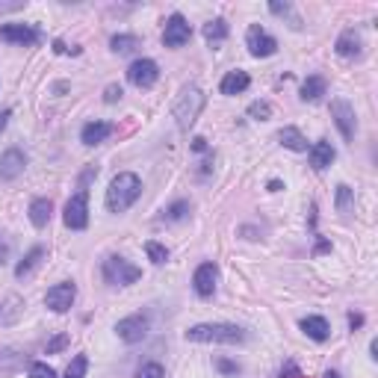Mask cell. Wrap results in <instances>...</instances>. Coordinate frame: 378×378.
<instances>
[{"label":"cell","mask_w":378,"mask_h":378,"mask_svg":"<svg viewBox=\"0 0 378 378\" xmlns=\"http://www.w3.org/2000/svg\"><path fill=\"white\" fill-rule=\"evenodd\" d=\"M21 354L15 349H3L0 352V370H15V366H21Z\"/></svg>","instance_id":"31"},{"label":"cell","mask_w":378,"mask_h":378,"mask_svg":"<svg viewBox=\"0 0 378 378\" xmlns=\"http://www.w3.org/2000/svg\"><path fill=\"white\" fill-rule=\"evenodd\" d=\"M204 39H207V44H219V42H224V39H228V24H224L222 18L207 21V24H204Z\"/></svg>","instance_id":"23"},{"label":"cell","mask_w":378,"mask_h":378,"mask_svg":"<svg viewBox=\"0 0 378 378\" xmlns=\"http://www.w3.org/2000/svg\"><path fill=\"white\" fill-rule=\"evenodd\" d=\"M127 80L133 83L136 89H151L154 83L160 80V68L154 59H133L127 68Z\"/></svg>","instance_id":"7"},{"label":"cell","mask_w":378,"mask_h":378,"mask_svg":"<svg viewBox=\"0 0 378 378\" xmlns=\"http://www.w3.org/2000/svg\"><path fill=\"white\" fill-rule=\"evenodd\" d=\"M9 115H12L9 110H3V113H0V130H3V127H6V122H9Z\"/></svg>","instance_id":"41"},{"label":"cell","mask_w":378,"mask_h":378,"mask_svg":"<svg viewBox=\"0 0 378 378\" xmlns=\"http://www.w3.org/2000/svg\"><path fill=\"white\" fill-rule=\"evenodd\" d=\"M74 299H77V287H74L71 281H63V284H56V287L47 290L44 304L51 307L54 313H65V311H71V304H74Z\"/></svg>","instance_id":"10"},{"label":"cell","mask_w":378,"mask_h":378,"mask_svg":"<svg viewBox=\"0 0 378 378\" xmlns=\"http://www.w3.org/2000/svg\"><path fill=\"white\" fill-rule=\"evenodd\" d=\"M0 39L21 44V47H30L35 42H42V33L30 27V24H3V27H0Z\"/></svg>","instance_id":"12"},{"label":"cell","mask_w":378,"mask_h":378,"mask_svg":"<svg viewBox=\"0 0 378 378\" xmlns=\"http://www.w3.org/2000/svg\"><path fill=\"white\" fill-rule=\"evenodd\" d=\"M63 222L68 224L71 231H83L89 224V192H86V189H77V192L68 198Z\"/></svg>","instance_id":"5"},{"label":"cell","mask_w":378,"mask_h":378,"mask_svg":"<svg viewBox=\"0 0 378 378\" xmlns=\"http://www.w3.org/2000/svg\"><path fill=\"white\" fill-rule=\"evenodd\" d=\"M349 325H352V331L361 328V325H363V316H361V313H352V316H349Z\"/></svg>","instance_id":"39"},{"label":"cell","mask_w":378,"mask_h":378,"mask_svg":"<svg viewBox=\"0 0 378 378\" xmlns=\"http://www.w3.org/2000/svg\"><path fill=\"white\" fill-rule=\"evenodd\" d=\"M51 213H54L51 198H33V204H30V222L35 224V228H44V224L51 222Z\"/></svg>","instance_id":"20"},{"label":"cell","mask_w":378,"mask_h":378,"mask_svg":"<svg viewBox=\"0 0 378 378\" xmlns=\"http://www.w3.org/2000/svg\"><path fill=\"white\" fill-rule=\"evenodd\" d=\"M334 51H337L340 56H346V59L361 56V54H363V39H361V33H358V30H343V33L337 35Z\"/></svg>","instance_id":"15"},{"label":"cell","mask_w":378,"mask_h":378,"mask_svg":"<svg viewBox=\"0 0 378 378\" xmlns=\"http://www.w3.org/2000/svg\"><path fill=\"white\" fill-rule=\"evenodd\" d=\"M281 378H302V370L293 361H287V363L281 366Z\"/></svg>","instance_id":"37"},{"label":"cell","mask_w":378,"mask_h":378,"mask_svg":"<svg viewBox=\"0 0 378 378\" xmlns=\"http://www.w3.org/2000/svg\"><path fill=\"white\" fill-rule=\"evenodd\" d=\"M248 115H252L254 122H266V118H272V106L266 101H254L248 106Z\"/></svg>","instance_id":"30"},{"label":"cell","mask_w":378,"mask_h":378,"mask_svg":"<svg viewBox=\"0 0 378 378\" xmlns=\"http://www.w3.org/2000/svg\"><path fill=\"white\" fill-rule=\"evenodd\" d=\"M192 148H195V151H204V148H207L204 139H192Z\"/></svg>","instance_id":"42"},{"label":"cell","mask_w":378,"mask_h":378,"mask_svg":"<svg viewBox=\"0 0 378 378\" xmlns=\"http://www.w3.org/2000/svg\"><path fill=\"white\" fill-rule=\"evenodd\" d=\"M302 331L311 340H316V343H325L328 340V334H331V325L325 322L322 316H304L302 319Z\"/></svg>","instance_id":"18"},{"label":"cell","mask_w":378,"mask_h":378,"mask_svg":"<svg viewBox=\"0 0 378 378\" xmlns=\"http://www.w3.org/2000/svg\"><path fill=\"white\" fill-rule=\"evenodd\" d=\"M186 340L189 343H243L245 340V331L240 325H231V322H201L186 328Z\"/></svg>","instance_id":"2"},{"label":"cell","mask_w":378,"mask_h":378,"mask_svg":"<svg viewBox=\"0 0 378 378\" xmlns=\"http://www.w3.org/2000/svg\"><path fill=\"white\" fill-rule=\"evenodd\" d=\"M142 195V181L133 174V172H118L113 181H110V189H106V210L110 213H124L136 204V198Z\"/></svg>","instance_id":"1"},{"label":"cell","mask_w":378,"mask_h":378,"mask_svg":"<svg viewBox=\"0 0 378 378\" xmlns=\"http://www.w3.org/2000/svg\"><path fill=\"white\" fill-rule=\"evenodd\" d=\"M27 165V157L18 148H9L3 157H0V181H15V177L24 172Z\"/></svg>","instance_id":"14"},{"label":"cell","mask_w":378,"mask_h":378,"mask_svg":"<svg viewBox=\"0 0 378 378\" xmlns=\"http://www.w3.org/2000/svg\"><path fill=\"white\" fill-rule=\"evenodd\" d=\"M204 104H207V98H204V92H201L198 86H186L181 92V98L174 101V110L172 113H174L177 127H181L183 133L198 122V115H201V110H204Z\"/></svg>","instance_id":"3"},{"label":"cell","mask_w":378,"mask_h":378,"mask_svg":"<svg viewBox=\"0 0 378 378\" xmlns=\"http://www.w3.org/2000/svg\"><path fill=\"white\" fill-rule=\"evenodd\" d=\"M337 213L340 216H352L354 213V189L346 183L337 186Z\"/></svg>","instance_id":"24"},{"label":"cell","mask_w":378,"mask_h":378,"mask_svg":"<svg viewBox=\"0 0 378 378\" xmlns=\"http://www.w3.org/2000/svg\"><path fill=\"white\" fill-rule=\"evenodd\" d=\"M189 210H192V207H189V201H174V204L163 213V219L165 222H183L189 216Z\"/></svg>","instance_id":"27"},{"label":"cell","mask_w":378,"mask_h":378,"mask_svg":"<svg viewBox=\"0 0 378 378\" xmlns=\"http://www.w3.org/2000/svg\"><path fill=\"white\" fill-rule=\"evenodd\" d=\"M86 370H89V358L86 354H74L71 363H68V370H65V378H83Z\"/></svg>","instance_id":"28"},{"label":"cell","mask_w":378,"mask_h":378,"mask_svg":"<svg viewBox=\"0 0 378 378\" xmlns=\"http://www.w3.org/2000/svg\"><path fill=\"white\" fill-rule=\"evenodd\" d=\"M136 378H165V370L160 363H145L142 370L136 372Z\"/></svg>","instance_id":"33"},{"label":"cell","mask_w":378,"mask_h":378,"mask_svg":"<svg viewBox=\"0 0 378 378\" xmlns=\"http://www.w3.org/2000/svg\"><path fill=\"white\" fill-rule=\"evenodd\" d=\"M322 378H340V375H337V372H334V370H328V372H325V375H322Z\"/></svg>","instance_id":"43"},{"label":"cell","mask_w":378,"mask_h":378,"mask_svg":"<svg viewBox=\"0 0 378 378\" xmlns=\"http://www.w3.org/2000/svg\"><path fill=\"white\" fill-rule=\"evenodd\" d=\"M216 370H219V372H224V375H236V372H240V363L219 358V361H216Z\"/></svg>","instance_id":"35"},{"label":"cell","mask_w":378,"mask_h":378,"mask_svg":"<svg viewBox=\"0 0 378 378\" xmlns=\"http://www.w3.org/2000/svg\"><path fill=\"white\" fill-rule=\"evenodd\" d=\"M245 44H248V54L252 56H272L278 51V42L272 39V35L260 27V24H252V27H248V33H245Z\"/></svg>","instance_id":"9"},{"label":"cell","mask_w":378,"mask_h":378,"mask_svg":"<svg viewBox=\"0 0 378 378\" xmlns=\"http://www.w3.org/2000/svg\"><path fill=\"white\" fill-rule=\"evenodd\" d=\"M110 47L115 54H130L133 47H139V39H136V35H127V33H118V35H113V39H110Z\"/></svg>","instance_id":"26"},{"label":"cell","mask_w":378,"mask_h":378,"mask_svg":"<svg viewBox=\"0 0 378 378\" xmlns=\"http://www.w3.org/2000/svg\"><path fill=\"white\" fill-rule=\"evenodd\" d=\"M44 257V248L42 245H35V248H30L27 252V257L21 260V263L15 266V278H24V275H30V272L35 269V263H39V260Z\"/></svg>","instance_id":"25"},{"label":"cell","mask_w":378,"mask_h":378,"mask_svg":"<svg viewBox=\"0 0 378 378\" xmlns=\"http://www.w3.org/2000/svg\"><path fill=\"white\" fill-rule=\"evenodd\" d=\"M3 263H6V243L0 240V266H3Z\"/></svg>","instance_id":"40"},{"label":"cell","mask_w":378,"mask_h":378,"mask_svg":"<svg viewBox=\"0 0 378 378\" xmlns=\"http://www.w3.org/2000/svg\"><path fill=\"white\" fill-rule=\"evenodd\" d=\"M325 89H328L325 77H319V74L307 77V80L302 83V101H319V98L325 94Z\"/></svg>","instance_id":"21"},{"label":"cell","mask_w":378,"mask_h":378,"mask_svg":"<svg viewBox=\"0 0 378 378\" xmlns=\"http://www.w3.org/2000/svg\"><path fill=\"white\" fill-rule=\"evenodd\" d=\"M216 281H219L216 263H201L192 275V290L201 295V299H210V295L216 293Z\"/></svg>","instance_id":"13"},{"label":"cell","mask_w":378,"mask_h":378,"mask_svg":"<svg viewBox=\"0 0 378 378\" xmlns=\"http://www.w3.org/2000/svg\"><path fill=\"white\" fill-rule=\"evenodd\" d=\"M115 334L122 337L124 343H142L148 334V319L142 316V313H133V316H124V319H118V325H115Z\"/></svg>","instance_id":"11"},{"label":"cell","mask_w":378,"mask_h":378,"mask_svg":"<svg viewBox=\"0 0 378 378\" xmlns=\"http://www.w3.org/2000/svg\"><path fill=\"white\" fill-rule=\"evenodd\" d=\"M30 378H56V372H54V366L35 361V363H30Z\"/></svg>","instance_id":"32"},{"label":"cell","mask_w":378,"mask_h":378,"mask_svg":"<svg viewBox=\"0 0 378 378\" xmlns=\"http://www.w3.org/2000/svg\"><path fill=\"white\" fill-rule=\"evenodd\" d=\"M278 142L284 148H290V151H307V139L302 136L299 127H284L278 133Z\"/></svg>","instance_id":"22"},{"label":"cell","mask_w":378,"mask_h":378,"mask_svg":"<svg viewBox=\"0 0 378 378\" xmlns=\"http://www.w3.org/2000/svg\"><path fill=\"white\" fill-rule=\"evenodd\" d=\"M54 51L56 54H80V47H65L63 42H54Z\"/></svg>","instance_id":"38"},{"label":"cell","mask_w":378,"mask_h":378,"mask_svg":"<svg viewBox=\"0 0 378 378\" xmlns=\"http://www.w3.org/2000/svg\"><path fill=\"white\" fill-rule=\"evenodd\" d=\"M113 133V124L110 122H89L86 127H83V133H80V139H83V145H89V148H94V145H101V142Z\"/></svg>","instance_id":"16"},{"label":"cell","mask_w":378,"mask_h":378,"mask_svg":"<svg viewBox=\"0 0 378 378\" xmlns=\"http://www.w3.org/2000/svg\"><path fill=\"white\" fill-rule=\"evenodd\" d=\"M248 83H252V77H248L245 71H228L219 83V92L222 94H240V92L248 89Z\"/></svg>","instance_id":"17"},{"label":"cell","mask_w":378,"mask_h":378,"mask_svg":"<svg viewBox=\"0 0 378 378\" xmlns=\"http://www.w3.org/2000/svg\"><path fill=\"white\" fill-rule=\"evenodd\" d=\"M331 118H334V124L340 127V133L346 142H354V130H358V118H354V106L349 101H331Z\"/></svg>","instance_id":"6"},{"label":"cell","mask_w":378,"mask_h":378,"mask_svg":"<svg viewBox=\"0 0 378 378\" xmlns=\"http://www.w3.org/2000/svg\"><path fill=\"white\" fill-rule=\"evenodd\" d=\"M145 254H148V260L151 263H165V260H169V248L165 245H160V243H154V240H148L145 243Z\"/></svg>","instance_id":"29"},{"label":"cell","mask_w":378,"mask_h":378,"mask_svg":"<svg viewBox=\"0 0 378 378\" xmlns=\"http://www.w3.org/2000/svg\"><path fill=\"white\" fill-rule=\"evenodd\" d=\"M122 86H115V83H113V86H106V92H104V101L106 104H115V101H122Z\"/></svg>","instance_id":"36"},{"label":"cell","mask_w":378,"mask_h":378,"mask_svg":"<svg viewBox=\"0 0 378 378\" xmlns=\"http://www.w3.org/2000/svg\"><path fill=\"white\" fill-rule=\"evenodd\" d=\"M334 157H337V151L331 148V142H316V145L311 148V165L316 172L328 169V165L334 163Z\"/></svg>","instance_id":"19"},{"label":"cell","mask_w":378,"mask_h":378,"mask_svg":"<svg viewBox=\"0 0 378 378\" xmlns=\"http://www.w3.org/2000/svg\"><path fill=\"white\" fill-rule=\"evenodd\" d=\"M189 39H192V27H189V21L181 15V12H174V15L165 21L163 44H165V47H183Z\"/></svg>","instance_id":"8"},{"label":"cell","mask_w":378,"mask_h":378,"mask_svg":"<svg viewBox=\"0 0 378 378\" xmlns=\"http://www.w3.org/2000/svg\"><path fill=\"white\" fill-rule=\"evenodd\" d=\"M101 272H104V281L113 284V287H130V284H136V281L142 278V269L133 266L130 260L118 257V254L106 257L104 266H101Z\"/></svg>","instance_id":"4"},{"label":"cell","mask_w":378,"mask_h":378,"mask_svg":"<svg viewBox=\"0 0 378 378\" xmlns=\"http://www.w3.org/2000/svg\"><path fill=\"white\" fill-rule=\"evenodd\" d=\"M65 346H68V334H56L51 343H47V349H44V352H47V354H54V352H63Z\"/></svg>","instance_id":"34"}]
</instances>
